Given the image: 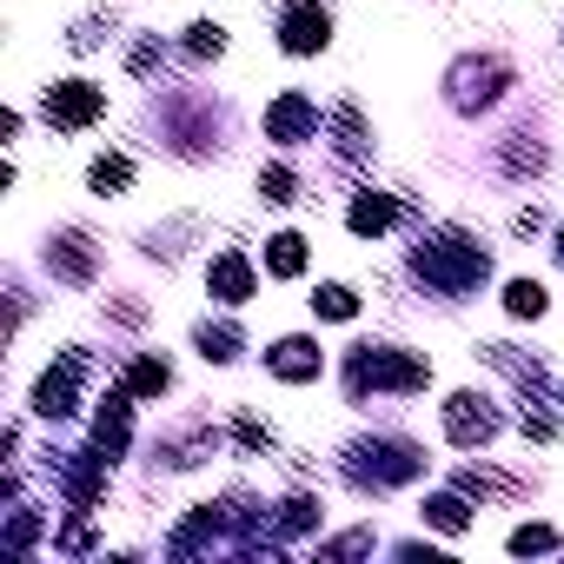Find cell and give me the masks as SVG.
Listing matches in <instances>:
<instances>
[{
	"mask_svg": "<svg viewBox=\"0 0 564 564\" xmlns=\"http://www.w3.org/2000/svg\"><path fill=\"white\" fill-rule=\"evenodd\" d=\"M100 113H107V94H100L94 80H54V87H47V127L80 133V127H94Z\"/></svg>",
	"mask_w": 564,
	"mask_h": 564,
	"instance_id": "cell-1",
	"label": "cell"
},
{
	"mask_svg": "<svg viewBox=\"0 0 564 564\" xmlns=\"http://www.w3.org/2000/svg\"><path fill=\"white\" fill-rule=\"evenodd\" d=\"M265 372H272V379H286V386H313V379L326 372V352H319V339L286 333V339H272V346H265Z\"/></svg>",
	"mask_w": 564,
	"mask_h": 564,
	"instance_id": "cell-2",
	"label": "cell"
},
{
	"mask_svg": "<svg viewBox=\"0 0 564 564\" xmlns=\"http://www.w3.org/2000/svg\"><path fill=\"white\" fill-rule=\"evenodd\" d=\"M127 186H133V160L127 153H94L87 160V193L94 199H127Z\"/></svg>",
	"mask_w": 564,
	"mask_h": 564,
	"instance_id": "cell-3",
	"label": "cell"
},
{
	"mask_svg": "<svg viewBox=\"0 0 564 564\" xmlns=\"http://www.w3.org/2000/svg\"><path fill=\"white\" fill-rule=\"evenodd\" d=\"M505 313L524 326H538V319H551V286H544V279H511V286H505Z\"/></svg>",
	"mask_w": 564,
	"mask_h": 564,
	"instance_id": "cell-4",
	"label": "cell"
},
{
	"mask_svg": "<svg viewBox=\"0 0 564 564\" xmlns=\"http://www.w3.org/2000/svg\"><path fill=\"white\" fill-rule=\"evenodd\" d=\"M265 272L272 279H300L306 272V232H272L265 239Z\"/></svg>",
	"mask_w": 564,
	"mask_h": 564,
	"instance_id": "cell-5",
	"label": "cell"
},
{
	"mask_svg": "<svg viewBox=\"0 0 564 564\" xmlns=\"http://www.w3.org/2000/svg\"><path fill=\"white\" fill-rule=\"evenodd\" d=\"M313 319H359V293L346 279H326V286H313Z\"/></svg>",
	"mask_w": 564,
	"mask_h": 564,
	"instance_id": "cell-6",
	"label": "cell"
}]
</instances>
